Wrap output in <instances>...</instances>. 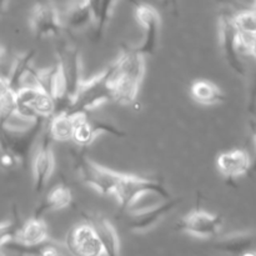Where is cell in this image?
Returning a JSON list of instances; mask_svg holds the SVG:
<instances>
[{
    "label": "cell",
    "mask_w": 256,
    "mask_h": 256,
    "mask_svg": "<svg viewBox=\"0 0 256 256\" xmlns=\"http://www.w3.org/2000/svg\"><path fill=\"white\" fill-rule=\"evenodd\" d=\"M72 202V190L65 185H58L54 189L49 192L40 206L35 212L34 216L42 218V215L52 212H59V210L65 209L70 206Z\"/></svg>",
    "instance_id": "21"
},
{
    "label": "cell",
    "mask_w": 256,
    "mask_h": 256,
    "mask_svg": "<svg viewBox=\"0 0 256 256\" xmlns=\"http://www.w3.org/2000/svg\"><path fill=\"white\" fill-rule=\"evenodd\" d=\"M6 2H8V0H0V16L4 14L5 6H6Z\"/></svg>",
    "instance_id": "30"
},
{
    "label": "cell",
    "mask_w": 256,
    "mask_h": 256,
    "mask_svg": "<svg viewBox=\"0 0 256 256\" xmlns=\"http://www.w3.org/2000/svg\"><path fill=\"white\" fill-rule=\"evenodd\" d=\"M75 166L80 179L85 185L92 188L95 192L102 195H114L122 172L108 169L82 155L76 156Z\"/></svg>",
    "instance_id": "4"
},
{
    "label": "cell",
    "mask_w": 256,
    "mask_h": 256,
    "mask_svg": "<svg viewBox=\"0 0 256 256\" xmlns=\"http://www.w3.org/2000/svg\"><path fill=\"white\" fill-rule=\"evenodd\" d=\"M118 0H102V5H100V14L99 19L96 22V36H100L104 32L105 26L109 22L110 18H112V10H114L115 4ZM132 2L136 4V0H130Z\"/></svg>",
    "instance_id": "25"
},
{
    "label": "cell",
    "mask_w": 256,
    "mask_h": 256,
    "mask_svg": "<svg viewBox=\"0 0 256 256\" xmlns=\"http://www.w3.org/2000/svg\"><path fill=\"white\" fill-rule=\"evenodd\" d=\"M49 240L48 226L42 218L32 216L24 224L20 225L16 236L12 240L16 244L25 248H32L42 245Z\"/></svg>",
    "instance_id": "17"
},
{
    "label": "cell",
    "mask_w": 256,
    "mask_h": 256,
    "mask_svg": "<svg viewBox=\"0 0 256 256\" xmlns=\"http://www.w3.org/2000/svg\"><path fill=\"white\" fill-rule=\"evenodd\" d=\"M135 18L144 30L142 42L138 46H135V49L142 52L144 56L152 55L156 50L158 42H159L160 25H162L159 12L152 5L136 2Z\"/></svg>",
    "instance_id": "6"
},
{
    "label": "cell",
    "mask_w": 256,
    "mask_h": 256,
    "mask_svg": "<svg viewBox=\"0 0 256 256\" xmlns=\"http://www.w3.org/2000/svg\"><path fill=\"white\" fill-rule=\"evenodd\" d=\"M252 145H254V149H255V152H256V125L254 126V129H252Z\"/></svg>",
    "instance_id": "31"
},
{
    "label": "cell",
    "mask_w": 256,
    "mask_h": 256,
    "mask_svg": "<svg viewBox=\"0 0 256 256\" xmlns=\"http://www.w3.org/2000/svg\"><path fill=\"white\" fill-rule=\"evenodd\" d=\"M0 256H5V255L2 252V250H0Z\"/></svg>",
    "instance_id": "35"
},
{
    "label": "cell",
    "mask_w": 256,
    "mask_h": 256,
    "mask_svg": "<svg viewBox=\"0 0 256 256\" xmlns=\"http://www.w3.org/2000/svg\"><path fill=\"white\" fill-rule=\"evenodd\" d=\"M55 170V155L52 146V138L49 134L45 135L40 142L32 164V188L36 194L42 192L49 182L52 172Z\"/></svg>",
    "instance_id": "12"
},
{
    "label": "cell",
    "mask_w": 256,
    "mask_h": 256,
    "mask_svg": "<svg viewBox=\"0 0 256 256\" xmlns=\"http://www.w3.org/2000/svg\"><path fill=\"white\" fill-rule=\"evenodd\" d=\"M252 10H255V12H256V0H255V4H254V6H252Z\"/></svg>",
    "instance_id": "34"
},
{
    "label": "cell",
    "mask_w": 256,
    "mask_h": 256,
    "mask_svg": "<svg viewBox=\"0 0 256 256\" xmlns=\"http://www.w3.org/2000/svg\"><path fill=\"white\" fill-rule=\"evenodd\" d=\"M145 76V56L135 48L124 49L112 64L110 89L112 100L122 105H132L136 100Z\"/></svg>",
    "instance_id": "1"
},
{
    "label": "cell",
    "mask_w": 256,
    "mask_h": 256,
    "mask_svg": "<svg viewBox=\"0 0 256 256\" xmlns=\"http://www.w3.org/2000/svg\"><path fill=\"white\" fill-rule=\"evenodd\" d=\"M190 95L192 100L202 105H218L225 100L222 90L209 80H196L190 86Z\"/></svg>",
    "instance_id": "22"
},
{
    "label": "cell",
    "mask_w": 256,
    "mask_h": 256,
    "mask_svg": "<svg viewBox=\"0 0 256 256\" xmlns=\"http://www.w3.org/2000/svg\"><path fill=\"white\" fill-rule=\"evenodd\" d=\"M4 146H2V142H0V155L2 154V152H4Z\"/></svg>",
    "instance_id": "33"
},
{
    "label": "cell",
    "mask_w": 256,
    "mask_h": 256,
    "mask_svg": "<svg viewBox=\"0 0 256 256\" xmlns=\"http://www.w3.org/2000/svg\"><path fill=\"white\" fill-rule=\"evenodd\" d=\"M222 228V219L219 215L194 209L180 220L178 229L199 239H212L218 236Z\"/></svg>",
    "instance_id": "5"
},
{
    "label": "cell",
    "mask_w": 256,
    "mask_h": 256,
    "mask_svg": "<svg viewBox=\"0 0 256 256\" xmlns=\"http://www.w3.org/2000/svg\"><path fill=\"white\" fill-rule=\"evenodd\" d=\"M214 248L219 252L242 256L245 252H256V232L232 234L216 242Z\"/></svg>",
    "instance_id": "19"
},
{
    "label": "cell",
    "mask_w": 256,
    "mask_h": 256,
    "mask_svg": "<svg viewBox=\"0 0 256 256\" xmlns=\"http://www.w3.org/2000/svg\"><path fill=\"white\" fill-rule=\"evenodd\" d=\"M100 134H110L116 138L125 136V132L115 128L114 125L102 120H90L88 114H82L78 120L72 142L79 146L88 148L96 140Z\"/></svg>",
    "instance_id": "13"
},
{
    "label": "cell",
    "mask_w": 256,
    "mask_h": 256,
    "mask_svg": "<svg viewBox=\"0 0 256 256\" xmlns=\"http://www.w3.org/2000/svg\"><path fill=\"white\" fill-rule=\"evenodd\" d=\"M242 256H256V252H245Z\"/></svg>",
    "instance_id": "32"
},
{
    "label": "cell",
    "mask_w": 256,
    "mask_h": 256,
    "mask_svg": "<svg viewBox=\"0 0 256 256\" xmlns=\"http://www.w3.org/2000/svg\"><path fill=\"white\" fill-rule=\"evenodd\" d=\"M66 248L72 256H104L99 236L90 222H82L70 230Z\"/></svg>",
    "instance_id": "9"
},
{
    "label": "cell",
    "mask_w": 256,
    "mask_h": 256,
    "mask_svg": "<svg viewBox=\"0 0 256 256\" xmlns=\"http://www.w3.org/2000/svg\"><path fill=\"white\" fill-rule=\"evenodd\" d=\"M2 62H4V49L0 46V75L2 74Z\"/></svg>",
    "instance_id": "29"
},
{
    "label": "cell",
    "mask_w": 256,
    "mask_h": 256,
    "mask_svg": "<svg viewBox=\"0 0 256 256\" xmlns=\"http://www.w3.org/2000/svg\"><path fill=\"white\" fill-rule=\"evenodd\" d=\"M34 56L35 52L32 50L18 56L12 64L9 75H6L8 82L10 86L15 90V92L24 86H32L34 74L36 72V69L32 66Z\"/></svg>",
    "instance_id": "16"
},
{
    "label": "cell",
    "mask_w": 256,
    "mask_h": 256,
    "mask_svg": "<svg viewBox=\"0 0 256 256\" xmlns=\"http://www.w3.org/2000/svg\"><path fill=\"white\" fill-rule=\"evenodd\" d=\"M248 54H250L252 56H254L256 59V34L252 36V42H250L249 50H248Z\"/></svg>",
    "instance_id": "28"
},
{
    "label": "cell",
    "mask_w": 256,
    "mask_h": 256,
    "mask_svg": "<svg viewBox=\"0 0 256 256\" xmlns=\"http://www.w3.org/2000/svg\"><path fill=\"white\" fill-rule=\"evenodd\" d=\"M216 166L220 174L226 179H239L252 169V158L245 150L232 149L218 156Z\"/></svg>",
    "instance_id": "15"
},
{
    "label": "cell",
    "mask_w": 256,
    "mask_h": 256,
    "mask_svg": "<svg viewBox=\"0 0 256 256\" xmlns=\"http://www.w3.org/2000/svg\"><path fill=\"white\" fill-rule=\"evenodd\" d=\"M232 20L238 32L242 34L254 36L256 34V12L255 10H244L232 15Z\"/></svg>",
    "instance_id": "24"
},
{
    "label": "cell",
    "mask_w": 256,
    "mask_h": 256,
    "mask_svg": "<svg viewBox=\"0 0 256 256\" xmlns=\"http://www.w3.org/2000/svg\"><path fill=\"white\" fill-rule=\"evenodd\" d=\"M65 22L72 30H80L94 22L92 12L84 0L75 2L68 8L65 12Z\"/></svg>",
    "instance_id": "23"
},
{
    "label": "cell",
    "mask_w": 256,
    "mask_h": 256,
    "mask_svg": "<svg viewBox=\"0 0 256 256\" xmlns=\"http://www.w3.org/2000/svg\"><path fill=\"white\" fill-rule=\"evenodd\" d=\"M20 224L16 219L0 222V250L15 239Z\"/></svg>",
    "instance_id": "26"
},
{
    "label": "cell",
    "mask_w": 256,
    "mask_h": 256,
    "mask_svg": "<svg viewBox=\"0 0 256 256\" xmlns=\"http://www.w3.org/2000/svg\"><path fill=\"white\" fill-rule=\"evenodd\" d=\"M110 74H112V65L95 76L84 80L75 94L74 99L70 102L64 112L72 114H88L89 112L104 105L105 102H112Z\"/></svg>",
    "instance_id": "2"
},
{
    "label": "cell",
    "mask_w": 256,
    "mask_h": 256,
    "mask_svg": "<svg viewBox=\"0 0 256 256\" xmlns=\"http://www.w3.org/2000/svg\"><path fill=\"white\" fill-rule=\"evenodd\" d=\"M38 256H64V255L58 250L56 246H54V245L50 244L49 242H46L40 246Z\"/></svg>",
    "instance_id": "27"
},
{
    "label": "cell",
    "mask_w": 256,
    "mask_h": 256,
    "mask_svg": "<svg viewBox=\"0 0 256 256\" xmlns=\"http://www.w3.org/2000/svg\"><path fill=\"white\" fill-rule=\"evenodd\" d=\"M179 204L180 199L169 198L166 202L158 205V206L132 214L129 222H128L129 229L136 234L149 232V230L154 229L162 220H164L165 216H168Z\"/></svg>",
    "instance_id": "14"
},
{
    "label": "cell",
    "mask_w": 256,
    "mask_h": 256,
    "mask_svg": "<svg viewBox=\"0 0 256 256\" xmlns=\"http://www.w3.org/2000/svg\"><path fill=\"white\" fill-rule=\"evenodd\" d=\"M58 62L62 66V74H64L68 102L70 104V102L74 99L75 94L79 90L82 82H84L79 49L69 44H64L62 46H60V49L58 50Z\"/></svg>",
    "instance_id": "10"
},
{
    "label": "cell",
    "mask_w": 256,
    "mask_h": 256,
    "mask_svg": "<svg viewBox=\"0 0 256 256\" xmlns=\"http://www.w3.org/2000/svg\"><path fill=\"white\" fill-rule=\"evenodd\" d=\"M220 45L225 60L236 74L245 75V65L242 60V50L239 45V36L235 28L232 15L222 14L219 19Z\"/></svg>",
    "instance_id": "7"
},
{
    "label": "cell",
    "mask_w": 256,
    "mask_h": 256,
    "mask_svg": "<svg viewBox=\"0 0 256 256\" xmlns=\"http://www.w3.org/2000/svg\"><path fill=\"white\" fill-rule=\"evenodd\" d=\"M88 222L92 225L99 236L104 256H120L119 236L112 222L100 215H90Z\"/></svg>",
    "instance_id": "18"
},
{
    "label": "cell",
    "mask_w": 256,
    "mask_h": 256,
    "mask_svg": "<svg viewBox=\"0 0 256 256\" xmlns=\"http://www.w3.org/2000/svg\"><path fill=\"white\" fill-rule=\"evenodd\" d=\"M15 105L40 119L52 118L56 112V102L38 86H24L15 92Z\"/></svg>",
    "instance_id": "11"
},
{
    "label": "cell",
    "mask_w": 256,
    "mask_h": 256,
    "mask_svg": "<svg viewBox=\"0 0 256 256\" xmlns=\"http://www.w3.org/2000/svg\"><path fill=\"white\" fill-rule=\"evenodd\" d=\"M80 115L82 114H72L64 110L55 112L50 119L49 132H48L52 140H56V142L72 140V135H74Z\"/></svg>",
    "instance_id": "20"
},
{
    "label": "cell",
    "mask_w": 256,
    "mask_h": 256,
    "mask_svg": "<svg viewBox=\"0 0 256 256\" xmlns=\"http://www.w3.org/2000/svg\"><path fill=\"white\" fill-rule=\"evenodd\" d=\"M62 20L59 10L52 0L39 2L30 15V28L36 38L59 36L62 32Z\"/></svg>",
    "instance_id": "8"
},
{
    "label": "cell",
    "mask_w": 256,
    "mask_h": 256,
    "mask_svg": "<svg viewBox=\"0 0 256 256\" xmlns=\"http://www.w3.org/2000/svg\"><path fill=\"white\" fill-rule=\"evenodd\" d=\"M146 194H156L165 199L170 198L169 190L158 180L122 172L112 196H115L122 210H129Z\"/></svg>",
    "instance_id": "3"
}]
</instances>
